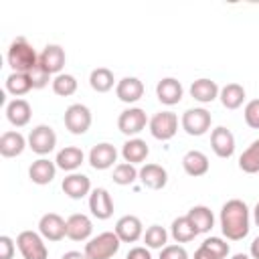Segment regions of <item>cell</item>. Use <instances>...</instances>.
Wrapping results in <instances>:
<instances>
[{
  "instance_id": "5bb4252c",
  "label": "cell",
  "mask_w": 259,
  "mask_h": 259,
  "mask_svg": "<svg viewBox=\"0 0 259 259\" xmlns=\"http://www.w3.org/2000/svg\"><path fill=\"white\" fill-rule=\"evenodd\" d=\"M89 210L95 219L107 221L113 214V198L105 188H93L89 194Z\"/></svg>"
},
{
  "instance_id": "ffe728a7",
  "label": "cell",
  "mask_w": 259,
  "mask_h": 259,
  "mask_svg": "<svg viewBox=\"0 0 259 259\" xmlns=\"http://www.w3.org/2000/svg\"><path fill=\"white\" fill-rule=\"evenodd\" d=\"M140 182L146 186V188H152V190H160L166 186L168 182V172L166 168H162L160 164H144L140 168Z\"/></svg>"
},
{
  "instance_id": "ac0fdd59",
  "label": "cell",
  "mask_w": 259,
  "mask_h": 259,
  "mask_svg": "<svg viewBox=\"0 0 259 259\" xmlns=\"http://www.w3.org/2000/svg\"><path fill=\"white\" fill-rule=\"evenodd\" d=\"M93 233V223L87 214L75 212L67 219V237L71 241H87Z\"/></svg>"
},
{
  "instance_id": "30bf717a",
  "label": "cell",
  "mask_w": 259,
  "mask_h": 259,
  "mask_svg": "<svg viewBox=\"0 0 259 259\" xmlns=\"http://www.w3.org/2000/svg\"><path fill=\"white\" fill-rule=\"evenodd\" d=\"M38 233L47 241H61L67 237V221L57 212H47L38 221Z\"/></svg>"
},
{
  "instance_id": "f35d334b",
  "label": "cell",
  "mask_w": 259,
  "mask_h": 259,
  "mask_svg": "<svg viewBox=\"0 0 259 259\" xmlns=\"http://www.w3.org/2000/svg\"><path fill=\"white\" fill-rule=\"evenodd\" d=\"M28 75H30V81H32V89H42L51 81V73H47L40 65H36Z\"/></svg>"
},
{
  "instance_id": "4316f807",
  "label": "cell",
  "mask_w": 259,
  "mask_h": 259,
  "mask_svg": "<svg viewBox=\"0 0 259 259\" xmlns=\"http://www.w3.org/2000/svg\"><path fill=\"white\" fill-rule=\"evenodd\" d=\"M150 154V148L148 144L142 140V138H130L123 146H121V158L123 162L127 164H142Z\"/></svg>"
},
{
  "instance_id": "2e32d148",
  "label": "cell",
  "mask_w": 259,
  "mask_h": 259,
  "mask_svg": "<svg viewBox=\"0 0 259 259\" xmlns=\"http://www.w3.org/2000/svg\"><path fill=\"white\" fill-rule=\"evenodd\" d=\"M210 148L219 158H231L235 154V136L225 125H219L210 132Z\"/></svg>"
},
{
  "instance_id": "d4e9b609",
  "label": "cell",
  "mask_w": 259,
  "mask_h": 259,
  "mask_svg": "<svg viewBox=\"0 0 259 259\" xmlns=\"http://www.w3.org/2000/svg\"><path fill=\"white\" fill-rule=\"evenodd\" d=\"M219 85L212 81V79H206V77H200L196 81H192L190 85V97L198 103H210L219 97Z\"/></svg>"
},
{
  "instance_id": "4dcf8cb0",
  "label": "cell",
  "mask_w": 259,
  "mask_h": 259,
  "mask_svg": "<svg viewBox=\"0 0 259 259\" xmlns=\"http://www.w3.org/2000/svg\"><path fill=\"white\" fill-rule=\"evenodd\" d=\"M113 83H115L113 73H111L107 67H97V69H93L91 75H89V85H91V89L97 91V93H107L109 89H113Z\"/></svg>"
},
{
  "instance_id": "e575fe53",
  "label": "cell",
  "mask_w": 259,
  "mask_h": 259,
  "mask_svg": "<svg viewBox=\"0 0 259 259\" xmlns=\"http://www.w3.org/2000/svg\"><path fill=\"white\" fill-rule=\"evenodd\" d=\"M140 176V170H136L134 164H127V162H121V164H115L113 168V182L119 184V186H130L138 180Z\"/></svg>"
},
{
  "instance_id": "277c9868",
  "label": "cell",
  "mask_w": 259,
  "mask_h": 259,
  "mask_svg": "<svg viewBox=\"0 0 259 259\" xmlns=\"http://www.w3.org/2000/svg\"><path fill=\"white\" fill-rule=\"evenodd\" d=\"M16 247L24 259H47L49 249L45 245V239L36 231H22L16 237Z\"/></svg>"
},
{
  "instance_id": "cb8c5ba5",
  "label": "cell",
  "mask_w": 259,
  "mask_h": 259,
  "mask_svg": "<svg viewBox=\"0 0 259 259\" xmlns=\"http://www.w3.org/2000/svg\"><path fill=\"white\" fill-rule=\"evenodd\" d=\"M83 160H85V154H83L81 148H77V146H65L63 150L57 152L55 164H57V168H61V170H65V172L71 174V172H75L83 164Z\"/></svg>"
},
{
  "instance_id": "52a82bcc",
  "label": "cell",
  "mask_w": 259,
  "mask_h": 259,
  "mask_svg": "<svg viewBox=\"0 0 259 259\" xmlns=\"http://www.w3.org/2000/svg\"><path fill=\"white\" fill-rule=\"evenodd\" d=\"M26 140H28V148H30L34 154H38V156L51 154V152L55 150V146H57V134H55V130H53L51 125H47V123H40V125L32 127Z\"/></svg>"
},
{
  "instance_id": "8d00e7d4",
  "label": "cell",
  "mask_w": 259,
  "mask_h": 259,
  "mask_svg": "<svg viewBox=\"0 0 259 259\" xmlns=\"http://www.w3.org/2000/svg\"><path fill=\"white\" fill-rule=\"evenodd\" d=\"M202 245H204L206 249H210L219 259H225V257L229 255V243L223 241L221 237H206V239L202 241Z\"/></svg>"
},
{
  "instance_id": "44dd1931",
  "label": "cell",
  "mask_w": 259,
  "mask_h": 259,
  "mask_svg": "<svg viewBox=\"0 0 259 259\" xmlns=\"http://www.w3.org/2000/svg\"><path fill=\"white\" fill-rule=\"evenodd\" d=\"M55 174H57V164L51 162L49 158H38L28 168V178L38 186H45V184L53 182Z\"/></svg>"
},
{
  "instance_id": "f6af8a7d",
  "label": "cell",
  "mask_w": 259,
  "mask_h": 259,
  "mask_svg": "<svg viewBox=\"0 0 259 259\" xmlns=\"http://www.w3.org/2000/svg\"><path fill=\"white\" fill-rule=\"evenodd\" d=\"M61 259H87V257H85V253H81V251H67Z\"/></svg>"
},
{
  "instance_id": "5b68a950",
  "label": "cell",
  "mask_w": 259,
  "mask_h": 259,
  "mask_svg": "<svg viewBox=\"0 0 259 259\" xmlns=\"http://www.w3.org/2000/svg\"><path fill=\"white\" fill-rule=\"evenodd\" d=\"M182 130L188 134V136H204L208 130H210V123H212V115L210 111H206L204 107H190L182 113Z\"/></svg>"
},
{
  "instance_id": "74e56055",
  "label": "cell",
  "mask_w": 259,
  "mask_h": 259,
  "mask_svg": "<svg viewBox=\"0 0 259 259\" xmlns=\"http://www.w3.org/2000/svg\"><path fill=\"white\" fill-rule=\"evenodd\" d=\"M243 115H245V121H247L249 127L259 130V99H251V101L245 105Z\"/></svg>"
},
{
  "instance_id": "7402d4cb",
  "label": "cell",
  "mask_w": 259,
  "mask_h": 259,
  "mask_svg": "<svg viewBox=\"0 0 259 259\" xmlns=\"http://www.w3.org/2000/svg\"><path fill=\"white\" fill-rule=\"evenodd\" d=\"M30 115H32V107L26 99L18 97V99H12L8 105H6V119L14 125V127H22L30 121Z\"/></svg>"
},
{
  "instance_id": "7bdbcfd3",
  "label": "cell",
  "mask_w": 259,
  "mask_h": 259,
  "mask_svg": "<svg viewBox=\"0 0 259 259\" xmlns=\"http://www.w3.org/2000/svg\"><path fill=\"white\" fill-rule=\"evenodd\" d=\"M194 259H219L210 249H206L202 243H200V247L194 251Z\"/></svg>"
},
{
  "instance_id": "603a6c76",
  "label": "cell",
  "mask_w": 259,
  "mask_h": 259,
  "mask_svg": "<svg viewBox=\"0 0 259 259\" xmlns=\"http://www.w3.org/2000/svg\"><path fill=\"white\" fill-rule=\"evenodd\" d=\"M28 146V140L20 132H4L0 136V154L4 158H16L24 152Z\"/></svg>"
},
{
  "instance_id": "7a4b0ae2",
  "label": "cell",
  "mask_w": 259,
  "mask_h": 259,
  "mask_svg": "<svg viewBox=\"0 0 259 259\" xmlns=\"http://www.w3.org/2000/svg\"><path fill=\"white\" fill-rule=\"evenodd\" d=\"M6 61L12 73H30L38 65V55L24 36H16L8 47Z\"/></svg>"
},
{
  "instance_id": "d6986e66",
  "label": "cell",
  "mask_w": 259,
  "mask_h": 259,
  "mask_svg": "<svg viewBox=\"0 0 259 259\" xmlns=\"http://www.w3.org/2000/svg\"><path fill=\"white\" fill-rule=\"evenodd\" d=\"M115 95H117L119 101L132 105V103H136V101L142 99V95H144V83L138 77H123L115 85Z\"/></svg>"
},
{
  "instance_id": "f1b7e54d",
  "label": "cell",
  "mask_w": 259,
  "mask_h": 259,
  "mask_svg": "<svg viewBox=\"0 0 259 259\" xmlns=\"http://www.w3.org/2000/svg\"><path fill=\"white\" fill-rule=\"evenodd\" d=\"M219 99L223 103V107L227 109H237L243 105L245 101V87L239 83H227L221 91H219Z\"/></svg>"
},
{
  "instance_id": "83f0119b",
  "label": "cell",
  "mask_w": 259,
  "mask_h": 259,
  "mask_svg": "<svg viewBox=\"0 0 259 259\" xmlns=\"http://www.w3.org/2000/svg\"><path fill=\"white\" fill-rule=\"evenodd\" d=\"M186 217H188V221L194 225V229L198 231V235H200V233H208V231L214 227V214H212V210H210L208 206H204V204L192 206V208L186 212Z\"/></svg>"
},
{
  "instance_id": "4fadbf2b",
  "label": "cell",
  "mask_w": 259,
  "mask_h": 259,
  "mask_svg": "<svg viewBox=\"0 0 259 259\" xmlns=\"http://www.w3.org/2000/svg\"><path fill=\"white\" fill-rule=\"evenodd\" d=\"M65 61L67 57L61 45H47L38 55V65L51 75H59L65 67Z\"/></svg>"
},
{
  "instance_id": "484cf974",
  "label": "cell",
  "mask_w": 259,
  "mask_h": 259,
  "mask_svg": "<svg viewBox=\"0 0 259 259\" xmlns=\"http://www.w3.org/2000/svg\"><path fill=\"white\" fill-rule=\"evenodd\" d=\"M208 158L204 152L200 150H188L184 156H182V168L188 176H204L208 172Z\"/></svg>"
},
{
  "instance_id": "9c48e42d",
  "label": "cell",
  "mask_w": 259,
  "mask_h": 259,
  "mask_svg": "<svg viewBox=\"0 0 259 259\" xmlns=\"http://www.w3.org/2000/svg\"><path fill=\"white\" fill-rule=\"evenodd\" d=\"M150 123L146 111L142 107H127L119 113L117 117V127L123 136H130V138H136L146 125Z\"/></svg>"
},
{
  "instance_id": "f546056e",
  "label": "cell",
  "mask_w": 259,
  "mask_h": 259,
  "mask_svg": "<svg viewBox=\"0 0 259 259\" xmlns=\"http://www.w3.org/2000/svg\"><path fill=\"white\" fill-rule=\"evenodd\" d=\"M170 235H172V239H174L176 243H190V241L198 235V231L194 229V225H192V223L188 221V217L184 214V217H178V219L172 221Z\"/></svg>"
},
{
  "instance_id": "e0dca14e",
  "label": "cell",
  "mask_w": 259,
  "mask_h": 259,
  "mask_svg": "<svg viewBox=\"0 0 259 259\" xmlns=\"http://www.w3.org/2000/svg\"><path fill=\"white\" fill-rule=\"evenodd\" d=\"M61 188L69 198L79 200V198H83L91 192V180H89V176H85L81 172H71L63 178Z\"/></svg>"
},
{
  "instance_id": "836d02e7",
  "label": "cell",
  "mask_w": 259,
  "mask_h": 259,
  "mask_svg": "<svg viewBox=\"0 0 259 259\" xmlns=\"http://www.w3.org/2000/svg\"><path fill=\"white\" fill-rule=\"evenodd\" d=\"M51 85H53L55 95H59V97H69V95H73L77 91V79L71 73H59V75H55V79L51 81Z\"/></svg>"
},
{
  "instance_id": "bcb514c9",
  "label": "cell",
  "mask_w": 259,
  "mask_h": 259,
  "mask_svg": "<svg viewBox=\"0 0 259 259\" xmlns=\"http://www.w3.org/2000/svg\"><path fill=\"white\" fill-rule=\"evenodd\" d=\"M253 221H255V225L259 227V202H257L255 208H253Z\"/></svg>"
},
{
  "instance_id": "8992f818",
  "label": "cell",
  "mask_w": 259,
  "mask_h": 259,
  "mask_svg": "<svg viewBox=\"0 0 259 259\" xmlns=\"http://www.w3.org/2000/svg\"><path fill=\"white\" fill-rule=\"evenodd\" d=\"M150 134L160 140V142H168L176 136L178 132V115L174 111H158L150 117Z\"/></svg>"
},
{
  "instance_id": "9a60e30c",
  "label": "cell",
  "mask_w": 259,
  "mask_h": 259,
  "mask_svg": "<svg viewBox=\"0 0 259 259\" xmlns=\"http://www.w3.org/2000/svg\"><path fill=\"white\" fill-rule=\"evenodd\" d=\"M182 95H184L182 83L178 79H174V77H164L156 85V97L164 105H176V103H180L182 101Z\"/></svg>"
},
{
  "instance_id": "b9f144b4",
  "label": "cell",
  "mask_w": 259,
  "mask_h": 259,
  "mask_svg": "<svg viewBox=\"0 0 259 259\" xmlns=\"http://www.w3.org/2000/svg\"><path fill=\"white\" fill-rule=\"evenodd\" d=\"M125 259H152V253L148 247H132L127 251Z\"/></svg>"
},
{
  "instance_id": "8fae6325",
  "label": "cell",
  "mask_w": 259,
  "mask_h": 259,
  "mask_svg": "<svg viewBox=\"0 0 259 259\" xmlns=\"http://www.w3.org/2000/svg\"><path fill=\"white\" fill-rule=\"evenodd\" d=\"M115 160H117V150L109 142L95 144L89 150V164L93 170H107L115 164Z\"/></svg>"
},
{
  "instance_id": "6da1fadb",
  "label": "cell",
  "mask_w": 259,
  "mask_h": 259,
  "mask_svg": "<svg viewBox=\"0 0 259 259\" xmlns=\"http://www.w3.org/2000/svg\"><path fill=\"white\" fill-rule=\"evenodd\" d=\"M221 231L229 241H241L249 235L251 229V219H249V206L239 200V198H231L223 204L221 208Z\"/></svg>"
},
{
  "instance_id": "ba28073f",
  "label": "cell",
  "mask_w": 259,
  "mask_h": 259,
  "mask_svg": "<svg viewBox=\"0 0 259 259\" xmlns=\"http://www.w3.org/2000/svg\"><path fill=\"white\" fill-rule=\"evenodd\" d=\"M63 121H65V127L75 134V136H83L89 127H91V111L87 105L83 103H73L65 109V115H63Z\"/></svg>"
},
{
  "instance_id": "d590c367",
  "label": "cell",
  "mask_w": 259,
  "mask_h": 259,
  "mask_svg": "<svg viewBox=\"0 0 259 259\" xmlns=\"http://www.w3.org/2000/svg\"><path fill=\"white\" fill-rule=\"evenodd\" d=\"M144 243L148 249H164L168 243V231L160 225H152L144 233Z\"/></svg>"
},
{
  "instance_id": "7c38bea8",
  "label": "cell",
  "mask_w": 259,
  "mask_h": 259,
  "mask_svg": "<svg viewBox=\"0 0 259 259\" xmlns=\"http://www.w3.org/2000/svg\"><path fill=\"white\" fill-rule=\"evenodd\" d=\"M115 235L121 243H136L144 237V225L136 214H123L115 223Z\"/></svg>"
},
{
  "instance_id": "3957f363",
  "label": "cell",
  "mask_w": 259,
  "mask_h": 259,
  "mask_svg": "<svg viewBox=\"0 0 259 259\" xmlns=\"http://www.w3.org/2000/svg\"><path fill=\"white\" fill-rule=\"evenodd\" d=\"M121 247L119 237L115 235V231H105L99 233L97 237L89 239L85 243V257L87 259H111Z\"/></svg>"
},
{
  "instance_id": "7dc6e473",
  "label": "cell",
  "mask_w": 259,
  "mask_h": 259,
  "mask_svg": "<svg viewBox=\"0 0 259 259\" xmlns=\"http://www.w3.org/2000/svg\"><path fill=\"white\" fill-rule=\"evenodd\" d=\"M231 259H251V257H249V255H245V253H235Z\"/></svg>"
},
{
  "instance_id": "ab89813d",
  "label": "cell",
  "mask_w": 259,
  "mask_h": 259,
  "mask_svg": "<svg viewBox=\"0 0 259 259\" xmlns=\"http://www.w3.org/2000/svg\"><path fill=\"white\" fill-rule=\"evenodd\" d=\"M158 259H188V251L182 245H166L164 249H160Z\"/></svg>"
},
{
  "instance_id": "ee69618b",
  "label": "cell",
  "mask_w": 259,
  "mask_h": 259,
  "mask_svg": "<svg viewBox=\"0 0 259 259\" xmlns=\"http://www.w3.org/2000/svg\"><path fill=\"white\" fill-rule=\"evenodd\" d=\"M249 255L253 257V259H259V235L251 241V247H249Z\"/></svg>"
},
{
  "instance_id": "1f68e13d",
  "label": "cell",
  "mask_w": 259,
  "mask_h": 259,
  "mask_svg": "<svg viewBox=\"0 0 259 259\" xmlns=\"http://www.w3.org/2000/svg\"><path fill=\"white\" fill-rule=\"evenodd\" d=\"M32 89V81L28 73H10L6 77V91L12 93L16 99L20 95H26Z\"/></svg>"
},
{
  "instance_id": "60d3db41",
  "label": "cell",
  "mask_w": 259,
  "mask_h": 259,
  "mask_svg": "<svg viewBox=\"0 0 259 259\" xmlns=\"http://www.w3.org/2000/svg\"><path fill=\"white\" fill-rule=\"evenodd\" d=\"M14 251H16L14 241L8 235H2L0 237V259H12Z\"/></svg>"
},
{
  "instance_id": "d6a6232c",
  "label": "cell",
  "mask_w": 259,
  "mask_h": 259,
  "mask_svg": "<svg viewBox=\"0 0 259 259\" xmlns=\"http://www.w3.org/2000/svg\"><path fill=\"white\" fill-rule=\"evenodd\" d=\"M239 168L247 174L259 172V140H255L241 156H239Z\"/></svg>"
}]
</instances>
